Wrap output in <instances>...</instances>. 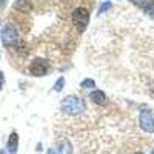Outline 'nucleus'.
<instances>
[{
    "instance_id": "obj_1",
    "label": "nucleus",
    "mask_w": 154,
    "mask_h": 154,
    "mask_svg": "<svg viewBox=\"0 0 154 154\" xmlns=\"http://www.w3.org/2000/svg\"><path fill=\"white\" fill-rule=\"evenodd\" d=\"M60 108H62V111L65 114L79 116V114H82L86 109V105H85V100L80 99L79 96H68V97H65L62 100Z\"/></svg>"
},
{
    "instance_id": "obj_2",
    "label": "nucleus",
    "mask_w": 154,
    "mask_h": 154,
    "mask_svg": "<svg viewBox=\"0 0 154 154\" xmlns=\"http://www.w3.org/2000/svg\"><path fill=\"white\" fill-rule=\"evenodd\" d=\"M72 25L77 28V31L83 32L89 23V11L86 8H75L72 11Z\"/></svg>"
},
{
    "instance_id": "obj_3",
    "label": "nucleus",
    "mask_w": 154,
    "mask_h": 154,
    "mask_svg": "<svg viewBox=\"0 0 154 154\" xmlns=\"http://www.w3.org/2000/svg\"><path fill=\"white\" fill-rule=\"evenodd\" d=\"M2 43H3V46H6V48H9V46H12V45H16L17 43V40H19V35H17V29L12 26V25H5L3 26V29H2Z\"/></svg>"
},
{
    "instance_id": "obj_4",
    "label": "nucleus",
    "mask_w": 154,
    "mask_h": 154,
    "mask_svg": "<svg viewBox=\"0 0 154 154\" xmlns=\"http://www.w3.org/2000/svg\"><path fill=\"white\" fill-rule=\"evenodd\" d=\"M49 71V63L45 60V59H34L29 65V72L35 77H43L46 75Z\"/></svg>"
},
{
    "instance_id": "obj_5",
    "label": "nucleus",
    "mask_w": 154,
    "mask_h": 154,
    "mask_svg": "<svg viewBox=\"0 0 154 154\" xmlns=\"http://www.w3.org/2000/svg\"><path fill=\"white\" fill-rule=\"evenodd\" d=\"M139 125L145 133H154V116L151 111L143 109L139 116Z\"/></svg>"
},
{
    "instance_id": "obj_6",
    "label": "nucleus",
    "mask_w": 154,
    "mask_h": 154,
    "mask_svg": "<svg viewBox=\"0 0 154 154\" xmlns=\"http://www.w3.org/2000/svg\"><path fill=\"white\" fill-rule=\"evenodd\" d=\"M6 148H8L9 154H17V148H19V134L17 133H11L9 134Z\"/></svg>"
},
{
    "instance_id": "obj_7",
    "label": "nucleus",
    "mask_w": 154,
    "mask_h": 154,
    "mask_svg": "<svg viewBox=\"0 0 154 154\" xmlns=\"http://www.w3.org/2000/svg\"><path fill=\"white\" fill-rule=\"evenodd\" d=\"M89 99H91L96 105H106L108 103V99H106L105 93L100 91V89H94V91L89 94Z\"/></svg>"
},
{
    "instance_id": "obj_8",
    "label": "nucleus",
    "mask_w": 154,
    "mask_h": 154,
    "mask_svg": "<svg viewBox=\"0 0 154 154\" xmlns=\"http://www.w3.org/2000/svg\"><path fill=\"white\" fill-rule=\"evenodd\" d=\"M56 151H57V154H71L72 148H71V143L68 142V140H62Z\"/></svg>"
},
{
    "instance_id": "obj_9",
    "label": "nucleus",
    "mask_w": 154,
    "mask_h": 154,
    "mask_svg": "<svg viewBox=\"0 0 154 154\" xmlns=\"http://www.w3.org/2000/svg\"><path fill=\"white\" fill-rule=\"evenodd\" d=\"M143 11L146 12V16H149L151 19H154V0H149V2L143 6Z\"/></svg>"
},
{
    "instance_id": "obj_10",
    "label": "nucleus",
    "mask_w": 154,
    "mask_h": 154,
    "mask_svg": "<svg viewBox=\"0 0 154 154\" xmlns=\"http://www.w3.org/2000/svg\"><path fill=\"white\" fill-rule=\"evenodd\" d=\"M63 85H65V79L63 77H60V79H57V82H56V85H54V91H62L63 89Z\"/></svg>"
},
{
    "instance_id": "obj_11",
    "label": "nucleus",
    "mask_w": 154,
    "mask_h": 154,
    "mask_svg": "<svg viewBox=\"0 0 154 154\" xmlns=\"http://www.w3.org/2000/svg\"><path fill=\"white\" fill-rule=\"evenodd\" d=\"M111 8H112V3H111V2H105V3H102V5H100L99 12H100V14H103V12H106V11L111 9Z\"/></svg>"
},
{
    "instance_id": "obj_12",
    "label": "nucleus",
    "mask_w": 154,
    "mask_h": 154,
    "mask_svg": "<svg viewBox=\"0 0 154 154\" xmlns=\"http://www.w3.org/2000/svg\"><path fill=\"white\" fill-rule=\"evenodd\" d=\"M80 86H82V88H94L96 83H94L93 79H85V80L80 83Z\"/></svg>"
},
{
    "instance_id": "obj_13",
    "label": "nucleus",
    "mask_w": 154,
    "mask_h": 154,
    "mask_svg": "<svg viewBox=\"0 0 154 154\" xmlns=\"http://www.w3.org/2000/svg\"><path fill=\"white\" fill-rule=\"evenodd\" d=\"M28 3V0H19V2L14 5L16 9H22V11H28V8H25V5Z\"/></svg>"
},
{
    "instance_id": "obj_14",
    "label": "nucleus",
    "mask_w": 154,
    "mask_h": 154,
    "mask_svg": "<svg viewBox=\"0 0 154 154\" xmlns=\"http://www.w3.org/2000/svg\"><path fill=\"white\" fill-rule=\"evenodd\" d=\"M131 3H134V5H137V6H140V8H143L149 0H130Z\"/></svg>"
},
{
    "instance_id": "obj_15",
    "label": "nucleus",
    "mask_w": 154,
    "mask_h": 154,
    "mask_svg": "<svg viewBox=\"0 0 154 154\" xmlns=\"http://www.w3.org/2000/svg\"><path fill=\"white\" fill-rule=\"evenodd\" d=\"M3 83H5V75H3V72H0V89L3 88Z\"/></svg>"
},
{
    "instance_id": "obj_16",
    "label": "nucleus",
    "mask_w": 154,
    "mask_h": 154,
    "mask_svg": "<svg viewBox=\"0 0 154 154\" xmlns=\"http://www.w3.org/2000/svg\"><path fill=\"white\" fill-rule=\"evenodd\" d=\"M0 154H6V152H5L3 149H0Z\"/></svg>"
},
{
    "instance_id": "obj_17",
    "label": "nucleus",
    "mask_w": 154,
    "mask_h": 154,
    "mask_svg": "<svg viewBox=\"0 0 154 154\" xmlns=\"http://www.w3.org/2000/svg\"><path fill=\"white\" fill-rule=\"evenodd\" d=\"M133 154H143V152H139V151H137V152H133Z\"/></svg>"
},
{
    "instance_id": "obj_18",
    "label": "nucleus",
    "mask_w": 154,
    "mask_h": 154,
    "mask_svg": "<svg viewBox=\"0 0 154 154\" xmlns=\"http://www.w3.org/2000/svg\"><path fill=\"white\" fill-rule=\"evenodd\" d=\"M151 154H154V148H152V149H151Z\"/></svg>"
}]
</instances>
